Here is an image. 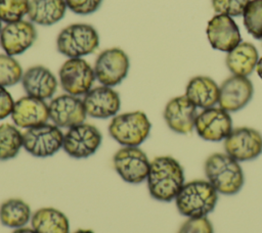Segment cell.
Masks as SVG:
<instances>
[{"mask_svg":"<svg viewBox=\"0 0 262 233\" xmlns=\"http://www.w3.org/2000/svg\"><path fill=\"white\" fill-rule=\"evenodd\" d=\"M11 233H36V232L32 227H27L26 226V227L13 229V231Z\"/></svg>","mask_w":262,"mask_h":233,"instance_id":"obj_34","label":"cell"},{"mask_svg":"<svg viewBox=\"0 0 262 233\" xmlns=\"http://www.w3.org/2000/svg\"><path fill=\"white\" fill-rule=\"evenodd\" d=\"M63 132L52 123H45L23 132V148L32 156L45 158L62 149Z\"/></svg>","mask_w":262,"mask_h":233,"instance_id":"obj_6","label":"cell"},{"mask_svg":"<svg viewBox=\"0 0 262 233\" xmlns=\"http://www.w3.org/2000/svg\"><path fill=\"white\" fill-rule=\"evenodd\" d=\"M113 168L126 183L137 185L144 182L150 159L139 146H122L113 155Z\"/></svg>","mask_w":262,"mask_h":233,"instance_id":"obj_7","label":"cell"},{"mask_svg":"<svg viewBox=\"0 0 262 233\" xmlns=\"http://www.w3.org/2000/svg\"><path fill=\"white\" fill-rule=\"evenodd\" d=\"M20 83L27 95L44 101L53 98L58 86V80L54 74L40 64L27 68Z\"/></svg>","mask_w":262,"mask_h":233,"instance_id":"obj_18","label":"cell"},{"mask_svg":"<svg viewBox=\"0 0 262 233\" xmlns=\"http://www.w3.org/2000/svg\"><path fill=\"white\" fill-rule=\"evenodd\" d=\"M130 60L128 54L119 47L102 50L95 59L93 69L96 81L100 85L116 87L121 84L129 73Z\"/></svg>","mask_w":262,"mask_h":233,"instance_id":"obj_8","label":"cell"},{"mask_svg":"<svg viewBox=\"0 0 262 233\" xmlns=\"http://www.w3.org/2000/svg\"><path fill=\"white\" fill-rule=\"evenodd\" d=\"M253 94L254 87L248 77L232 75L219 86V107L228 112L238 111L251 101Z\"/></svg>","mask_w":262,"mask_h":233,"instance_id":"obj_16","label":"cell"},{"mask_svg":"<svg viewBox=\"0 0 262 233\" xmlns=\"http://www.w3.org/2000/svg\"><path fill=\"white\" fill-rule=\"evenodd\" d=\"M107 130L121 146H140L149 136L151 124L143 111L133 110L112 118Z\"/></svg>","mask_w":262,"mask_h":233,"instance_id":"obj_5","label":"cell"},{"mask_svg":"<svg viewBox=\"0 0 262 233\" xmlns=\"http://www.w3.org/2000/svg\"><path fill=\"white\" fill-rule=\"evenodd\" d=\"M232 120L228 111L221 107H210L198 113L194 130L206 141L219 142L232 131Z\"/></svg>","mask_w":262,"mask_h":233,"instance_id":"obj_13","label":"cell"},{"mask_svg":"<svg viewBox=\"0 0 262 233\" xmlns=\"http://www.w3.org/2000/svg\"><path fill=\"white\" fill-rule=\"evenodd\" d=\"M37 39L35 25L30 20H18L5 24L0 32V46L10 56L23 54Z\"/></svg>","mask_w":262,"mask_h":233,"instance_id":"obj_15","label":"cell"},{"mask_svg":"<svg viewBox=\"0 0 262 233\" xmlns=\"http://www.w3.org/2000/svg\"><path fill=\"white\" fill-rule=\"evenodd\" d=\"M256 72H257V74H258V76H259V78L262 80V57L261 58H259V60H258V62H257V65H256Z\"/></svg>","mask_w":262,"mask_h":233,"instance_id":"obj_35","label":"cell"},{"mask_svg":"<svg viewBox=\"0 0 262 233\" xmlns=\"http://www.w3.org/2000/svg\"><path fill=\"white\" fill-rule=\"evenodd\" d=\"M10 116L13 124L23 130L48 123V103L44 100L25 95L15 100Z\"/></svg>","mask_w":262,"mask_h":233,"instance_id":"obj_19","label":"cell"},{"mask_svg":"<svg viewBox=\"0 0 262 233\" xmlns=\"http://www.w3.org/2000/svg\"><path fill=\"white\" fill-rule=\"evenodd\" d=\"M48 112L51 123L60 129H70L82 124L87 118L82 98L68 93L51 98Z\"/></svg>","mask_w":262,"mask_h":233,"instance_id":"obj_12","label":"cell"},{"mask_svg":"<svg viewBox=\"0 0 262 233\" xmlns=\"http://www.w3.org/2000/svg\"><path fill=\"white\" fill-rule=\"evenodd\" d=\"M2 24H3V21L1 20V18H0V32H1V30H2V28H3V26H2Z\"/></svg>","mask_w":262,"mask_h":233,"instance_id":"obj_37","label":"cell"},{"mask_svg":"<svg viewBox=\"0 0 262 233\" xmlns=\"http://www.w3.org/2000/svg\"><path fill=\"white\" fill-rule=\"evenodd\" d=\"M67 8L64 0H30L28 17L34 25L49 27L63 18Z\"/></svg>","mask_w":262,"mask_h":233,"instance_id":"obj_22","label":"cell"},{"mask_svg":"<svg viewBox=\"0 0 262 233\" xmlns=\"http://www.w3.org/2000/svg\"><path fill=\"white\" fill-rule=\"evenodd\" d=\"M163 115L170 130L178 134H188L194 129L198 112L186 96L181 95L167 102Z\"/></svg>","mask_w":262,"mask_h":233,"instance_id":"obj_20","label":"cell"},{"mask_svg":"<svg viewBox=\"0 0 262 233\" xmlns=\"http://www.w3.org/2000/svg\"><path fill=\"white\" fill-rule=\"evenodd\" d=\"M99 46L96 29L84 22L64 27L56 37L57 51L68 58H83L93 53Z\"/></svg>","mask_w":262,"mask_h":233,"instance_id":"obj_4","label":"cell"},{"mask_svg":"<svg viewBox=\"0 0 262 233\" xmlns=\"http://www.w3.org/2000/svg\"><path fill=\"white\" fill-rule=\"evenodd\" d=\"M30 0H0V18L4 24L24 19L28 15Z\"/></svg>","mask_w":262,"mask_h":233,"instance_id":"obj_29","label":"cell"},{"mask_svg":"<svg viewBox=\"0 0 262 233\" xmlns=\"http://www.w3.org/2000/svg\"><path fill=\"white\" fill-rule=\"evenodd\" d=\"M204 170L206 180L219 194L233 195L239 192L245 183L243 169L237 160L227 153L216 152L208 156Z\"/></svg>","mask_w":262,"mask_h":233,"instance_id":"obj_2","label":"cell"},{"mask_svg":"<svg viewBox=\"0 0 262 233\" xmlns=\"http://www.w3.org/2000/svg\"><path fill=\"white\" fill-rule=\"evenodd\" d=\"M102 143L100 131L86 122L74 126L63 133L62 150L71 157L83 159L93 155Z\"/></svg>","mask_w":262,"mask_h":233,"instance_id":"obj_9","label":"cell"},{"mask_svg":"<svg viewBox=\"0 0 262 233\" xmlns=\"http://www.w3.org/2000/svg\"><path fill=\"white\" fill-rule=\"evenodd\" d=\"M82 100L87 116L93 119H112L119 113L121 108L119 93L114 88L103 85L92 87L82 97Z\"/></svg>","mask_w":262,"mask_h":233,"instance_id":"obj_14","label":"cell"},{"mask_svg":"<svg viewBox=\"0 0 262 233\" xmlns=\"http://www.w3.org/2000/svg\"><path fill=\"white\" fill-rule=\"evenodd\" d=\"M23 148V132L14 124L0 125V161L14 158Z\"/></svg>","mask_w":262,"mask_h":233,"instance_id":"obj_26","label":"cell"},{"mask_svg":"<svg viewBox=\"0 0 262 233\" xmlns=\"http://www.w3.org/2000/svg\"><path fill=\"white\" fill-rule=\"evenodd\" d=\"M145 182L154 199L170 202L185 183L184 171L176 158L169 155L157 156L150 160Z\"/></svg>","mask_w":262,"mask_h":233,"instance_id":"obj_1","label":"cell"},{"mask_svg":"<svg viewBox=\"0 0 262 233\" xmlns=\"http://www.w3.org/2000/svg\"><path fill=\"white\" fill-rule=\"evenodd\" d=\"M23 67L19 62L6 53L0 54V86L11 87L19 83L23 78Z\"/></svg>","mask_w":262,"mask_h":233,"instance_id":"obj_27","label":"cell"},{"mask_svg":"<svg viewBox=\"0 0 262 233\" xmlns=\"http://www.w3.org/2000/svg\"><path fill=\"white\" fill-rule=\"evenodd\" d=\"M206 33L211 46L223 52H229L242 42L238 27L228 15H214L207 25Z\"/></svg>","mask_w":262,"mask_h":233,"instance_id":"obj_17","label":"cell"},{"mask_svg":"<svg viewBox=\"0 0 262 233\" xmlns=\"http://www.w3.org/2000/svg\"><path fill=\"white\" fill-rule=\"evenodd\" d=\"M250 0H212V6L218 14L228 16L243 15Z\"/></svg>","mask_w":262,"mask_h":233,"instance_id":"obj_30","label":"cell"},{"mask_svg":"<svg viewBox=\"0 0 262 233\" xmlns=\"http://www.w3.org/2000/svg\"><path fill=\"white\" fill-rule=\"evenodd\" d=\"M258 60L259 54L256 47L250 42H241L227 52L225 63L232 75L248 77L256 68Z\"/></svg>","mask_w":262,"mask_h":233,"instance_id":"obj_23","label":"cell"},{"mask_svg":"<svg viewBox=\"0 0 262 233\" xmlns=\"http://www.w3.org/2000/svg\"><path fill=\"white\" fill-rule=\"evenodd\" d=\"M14 102L10 92L5 87L0 86V121L11 115Z\"/></svg>","mask_w":262,"mask_h":233,"instance_id":"obj_33","label":"cell"},{"mask_svg":"<svg viewBox=\"0 0 262 233\" xmlns=\"http://www.w3.org/2000/svg\"><path fill=\"white\" fill-rule=\"evenodd\" d=\"M96 81L93 66L84 58H68L58 71V83L64 93L84 96Z\"/></svg>","mask_w":262,"mask_h":233,"instance_id":"obj_10","label":"cell"},{"mask_svg":"<svg viewBox=\"0 0 262 233\" xmlns=\"http://www.w3.org/2000/svg\"><path fill=\"white\" fill-rule=\"evenodd\" d=\"M32 215L30 204L21 198H9L0 204V222L11 229L26 227Z\"/></svg>","mask_w":262,"mask_h":233,"instance_id":"obj_25","label":"cell"},{"mask_svg":"<svg viewBox=\"0 0 262 233\" xmlns=\"http://www.w3.org/2000/svg\"><path fill=\"white\" fill-rule=\"evenodd\" d=\"M184 95L196 108L214 107L219 101V86L210 77L196 76L188 81Z\"/></svg>","mask_w":262,"mask_h":233,"instance_id":"obj_21","label":"cell"},{"mask_svg":"<svg viewBox=\"0 0 262 233\" xmlns=\"http://www.w3.org/2000/svg\"><path fill=\"white\" fill-rule=\"evenodd\" d=\"M67 7L78 15L94 13L101 5L102 0H64Z\"/></svg>","mask_w":262,"mask_h":233,"instance_id":"obj_32","label":"cell"},{"mask_svg":"<svg viewBox=\"0 0 262 233\" xmlns=\"http://www.w3.org/2000/svg\"><path fill=\"white\" fill-rule=\"evenodd\" d=\"M73 233H95V232L93 230H90V229H78Z\"/></svg>","mask_w":262,"mask_h":233,"instance_id":"obj_36","label":"cell"},{"mask_svg":"<svg viewBox=\"0 0 262 233\" xmlns=\"http://www.w3.org/2000/svg\"><path fill=\"white\" fill-rule=\"evenodd\" d=\"M218 192L207 180L185 182L174 201L178 212L187 218L207 217L218 200Z\"/></svg>","mask_w":262,"mask_h":233,"instance_id":"obj_3","label":"cell"},{"mask_svg":"<svg viewBox=\"0 0 262 233\" xmlns=\"http://www.w3.org/2000/svg\"><path fill=\"white\" fill-rule=\"evenodd\" d=\"M224 150L238 162L253 160L262 153V134L250 127L232 129L224 139Z\"/></svg>","mask_w":262,"mask_h":233,"instance_id":"obj_11","label":"cell"},{"mask_svg":"<svg viewBox=\"0 0 262 233\" xmlns=\"http://www.w3.org/2000/svg\"><path fill=\"white\" fill-rule=\"evenodd\" d=\"M30 224L36 233H70L68 217L61 211L51 206L35 211Z\"/></svg>","mask_w":262,"mask_h":233,"instance_id":"obj_24","label":"cell"},{"mask_svg":"<svg viewBox=\"0 0 262 233\" xmlns=\"http://www.w3.org/2000/svg\"><path fill=\"white\" fill-rule=\"evenodd\" d=\"M177 233H214V228L207 217L187 218Z\"/></svg>","mask_w":262,"mask_h":233,"instance_id":"obj_31","label":"cell"},{"mask_svg":"<svg viewBox=\"0 0 262 233\" xmlns=\"http://www.w3.org/2000/svg\"><path fill=\"white\" fill-rule=\"evenodd\" d=\"M243 16L248 33L255 39L262 40V0H250Z\"/></svg>","mask_w":262,"mask_h":233,"instance_id":"obj_28","label":"cell"}]
</instances>
